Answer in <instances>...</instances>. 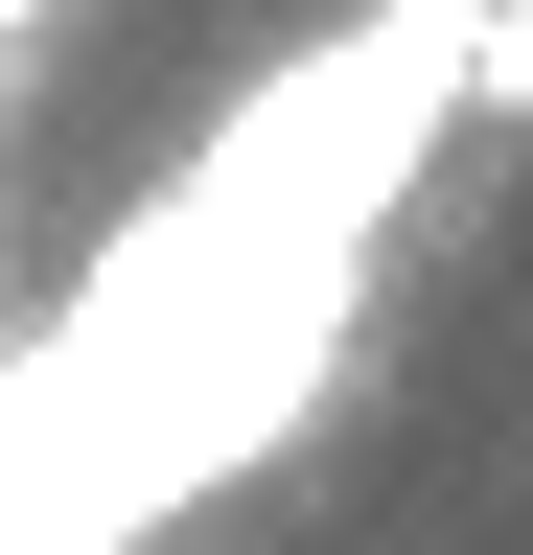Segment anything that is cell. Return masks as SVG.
<instances>
[{
    "instance_id": "cell-1",
    "label": "cell",
    "mask_w": 533,
    "mask_h": 555,
    "mask_svg": "<svg viewBox=\"0 0 533 555\" xmlns=\"http://www.w3.org/2000/svg\"><path fill=\"white\" fill-rule=\"evenodd\" d=\"M0 24H24V0H0Z\"/></svg>"
}]
</instances>
